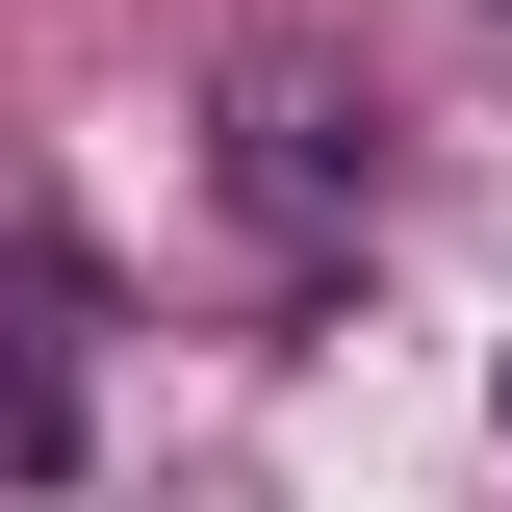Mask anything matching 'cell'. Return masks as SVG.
Returning <instances> with one entry per match:
<instances>
[{
    "instance_id": "cell-3",
    "label": "cell",
    "mask_w": 512,
    "mask_h": 512,
    "mask_svg": "<svg viewBox=\"0 0 512 512\" xmlns=\"http://www.w3.org/2000/svg\"><path fill=\"white\" fill-rule=\"evenodd\" d=\"M487 410H512V384H487Z\"/></svg>"
},
{
    "instance_id": "cell-2",
    "label": "cell",
    "mask_w": 512,
    "mask_h": 512,
    "mask_svg": "<svg viewBox=\"0 0 512 512\" xmlns=\"http://www.w3.org/2000/svg\"><path fill=\"white\" fill-rule=\"evenodd\" d=\"M180 512H231V487H180Z\"/></svg>"
},
{
    "instance_id": "cell-4",
    "label": "cell",
    "mask_w": 512,
    "mask_h": 512,
    "mask_svg": "<svg viewBox=\"0 0 512 512\" xmlns=\"http://www.w3.org/2000/svg\"><path fill=\"white\" fill-rule=\"evenodd\" d=\"M487 26H512V0H487Z\"/></svg>"
},
{
    "instance_id": "cell-1",
    "label": "cell",
    "mask_w": 512,
    "mask_h": 512,
    "mask_svg": "<svg viewBox=\"0 0 512 512\" xmlns=\"http://www.w3.org/2000/svg\"><path fill=\"white\" fill-rule=\"evenodd\" d=\"M205 180H231V205H256L282 256H333V231L384 205V103H359V77L308 52V26H256V52L205 77Z\"/></svg>"
}]
</instances>
